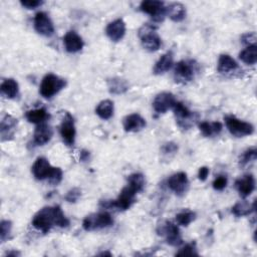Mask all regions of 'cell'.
<instances>
[{"mask_svg":"<svg viewBox=\"0 0 257 257\" xmlns=\"http://www.w3.org/2000/svg\"><path fill=\"white\" fill-rule=\"evenodd\" d=\"M172 109L179 126L183 128H189L194 123V112L189 110V108L184 103L176 101Z\"/></svg>","mask_w":257,"mask_h":257,"instance_id":"8fae6325","label":"cell"},{"mask_svg":"<svg viewBox=\"0 0 257 257\" xmlns=\"http://www.w3.org/2000/svg\"><path fill=\"white\" fill-rule=\"evenodd\" d=\"M80 195H81V191L78 188H72L67 192V194L65 195L64 198L67 202L74 203L79 199Z\"/></svg>","mask_w":257,"mask_h":257,"instance_id":"8d00e7d4","label":"cell"},{"mask_svg":"<svg viewBox=\"0 0 257 257\" xmlns=\"http://www.w3.org/2000/svg\"><path fill=\"white\" fill-rule=\"evenodd\" d=\"M25 117L29 122L40 124L43 123L49 117V114L44 107H40L27 110L25 112Z\"/></svg>","mask_w":257,"mask_h":257,"instance_id":"4316f807","label":"cell"},{"mask_svg":"<svg viewBox=\"0 0 257 257\" xmlns=\"http://www.w3.org/2000/svg\"><path fill=\"white\" fill-rule=\"evenodd\" d=\"M223 128V125L219 121H201L199 123V130L204 137H213L219 135Z\"/></svg>","mask_w":257,"mask_h":257,"instance_id":"d4e9b609","label":"cell"},{"mask_svg":"<svg viewBox=\"0 0 257 257\" xmlns=\"http://www.w3.org/2000/svg\"><path fill=\"white\" fill-rule=\"evenodd\" d=\"M113 224L111 215L107 212H99L87 215L82 221V228L85 231H95L110 227Z\"/></svg>","mask_w":257,"mask_h":257,"instance_id":"5b68a950","label":"cell"},{"mask_svg":"<svg viewBox=\"0 0 257 257\" xmlns=\"http://www.w3.org/2000/svg\"><path fill=\"white\" fill-rule=\"evenodd\" d=\"M34 29L40 35L50 37L54 33V25L50 17L42 11H39L34 16Z\"/></svg>","mask_w":257,"mask_h":257,"instance_id":"7c38bea8","label":"cell"},{"mask_svg":"<svg viewBox=\"0 0 257 257\" xmlns=\"http://www.w3.org/2000/svg\"><path fill=\"white\" fill-rule=\"evenodd\" d=\"M162 150H163V153H164L165 155H168V154H169V155H170V154H175V153H177V151H178V146H177L175 143L170 142V143L165 144V145L163 146Z\"/></svg>","mask_w":257,"mask_h":257,"instance_id":"60d3db41","label":"cell"},{"mask_svg":"<svg viewBox=\"0 0 257 257\" xmlns=\"http://www.w3.org/2000/svg\"><path fill=\"white\" fill-rule=\"evenodd\" d=\"M239 58L245 64L254 65L257 62V45H249L239 53Z\"/></svg>","mask_w":257,"mask_h":257,"instance_id":"f1b7e54d","label":"cell"},{"mask_svg":"<svg viewBox=\"0 0 257 257\" xmlns=\"http://www.w3.org/2000/svg\"><path fill=\"white\" fill-rule=\"evenodd\" d=\"M59 133L65 145L72 146L74 144L76 130L74 125V119L69 112H65L59 127Z\"/></svg>","mask_w":257,"mask_h":257,"instance_id":"30bf717a","label":"cell"},{"mask_svg":"<svg viewBox=\"0 0 257 257\" xmlns=\"http://www.w3.org/2000/svg\"><path fill=\"white\" fill-rule=\"evenodd\" d=\"M167 15L174 22H181L186 17V8L182 3L174 2L167 7Z\"/></svg>","mask_w":257,"mask_h":257,"instance_id":"603a6c76","label":"cell"},{"mask_svg":"<svg viewBox=\"0 0 257 257\" xmlns=\"http://www.w3.org/2000/svg\"><path fill=\"white\" fill-rule=\"evenodd\" d=\"M12 230V223L9 220H2L0 223V238L2 242H5L9 238Z\"/></svg>","mask_w":257,"mask_h":257,"instance_id":"d6a6232c","label":"cell"},{"mask_svg":"<svg viewBox=\"0 0 257 257\" xmlns=\"http://www.w3.org/2000/svg\"><path fill=\"white\" fill-rule=\"evenodd\" d=\"M235 187L242 198H247L255 189V179L253 175L248 174L239 178L235 182Z\"/></svg>","mask_w":257,"mask_h":257,"instance_id":"ac0fdd59","label":"cell"},{"mask_svg":"<svg viewBox=\"0 0 257 257\" xmlns=\"http://www.w3.org/2000/svg\"><path fill=\"white\" fill-rule=\"evenodd\" d=\"M139 37L143 47L150 52L157 51L162 45L161 37L157 33V27L152 24H144L139 29Z\"/></svg>","mask_w":257,"mask_h":257,"instance_id":"7a4b0ae2","label":"cell"},{"mask_svg":"<svg viewBox=\"0 0 257 257\" xmlns=\"http://www.w3.org/2000/svg\"><path fill=\"white\" fill-rule=\"evenodd\" d=\"M224 120L229 133L236 138H243L254 133V126L252 123L239 119L234 115H226Z\"/></svg>","mask_w":257,"mask_h":257,"instance_id":"8992f818","label":"cell"},{"mask_svg":"<svg viewBox=\"0 0 257 257\" xmlns=\"http://www.w3.org/2000/svg\"><path fill=\"white\" fill-rule=\"evenodd\" d=\"M65 85V79L53 73H47L41 80L39 86V93L45 98H50L58 93L62 88H64Z\"/></svg>","mask_w":257,"mask_h":257,"instance_id":"277c9868","label":"cell"},{"mask_svg":"<svg viewBox=\"0 0 257 257\" xmlns=\"http://www.w3.org/2000/svg\"><path fill=\"white\" fill-rule=\"evenodd\" d=\"M17 125V119L10 114H6L1 120L0 133H1V140L8 141L12 139L14 136V132Z\"/></svg>","mask_w":257,"mask_h":257,"instance_id":"ffe728a7","label":"cell"},{"mask_svg":"<svg viewBox=\"0 0 257 257\" xmlns=\"http://www.w3.org/2000/svg\"><path fill=\"white\" fill-rule=\"evenodd\" d=\"M53 136L52 127L47 123H40L34 130L33 142L36 146H43L47 144Z\"/></svg>","mask_w":257,"mask_h":257,"instance_id":"d6986e66","label":"cell"},{"mask_svg":"<svg viewBox=\"0 0 257 257\" xmlns=\"http://www.w3.org/2000/svg\"><path fill=\"white\" fill-rule=\"evenodd\" d=\"M173 64H174V54L170 50V51H167L166 53H164L158 59V61L155 63L153 71L157 75L158 74H163V73L167 72L168 70H170L172 68Z\"/></svg>","mask_w":257,"mask_h":257,"instance_id":"44dd1931","label":"cell"},{"mask_svg":"<svg viewBox=\"0 0 257 257\" xmlns=\"http://www.w3.org/2000/svg\"><path fill=\"white\" fill-rule=\"evenodd\" d=\"M257 158V150L256 148H250L248 150H246L243 155L241 156L240 158V164L242 166L250 163V162H253L255 161Z\"/></svg>","mask_w":257,"mask_h":257,"instance_id":"e575fe53","label":"cell"},{"mask_svg":"<svg viewBox=\"0 0 257 257\" xmlns=\"http://www.w3.org/2000/svg\"><path fill=\"white\" fill-rule=\"evenodd\" d=\"M196 218V214L190 210H184L176 215V221L181 226H188Z\"/></svg>","mask_w":257,"mask_h":257,"instance_id":"1f68e13d","label":"cell"},{"mask_svg":"<svg viewBox=\"0 0 257 257\" xmlns=\"http://www.w3.org/2000/svg\"><path fill=\"white\" fill-rule=\"evenodd\" d=\"M146 124V119L139 113H131L126 115L122 120L123 130L127 133L140 132L145 128Z\"/></svg>","mask_w":257,"mask_h":257,"instance_id":"2e32d148","label":"cell"},{"mask_svg":"<svg viewBox=\"0 0 257 257\" xmlns=\"http://www.w3.org/2000/svg\"><path fill=\"white\" fill-rule=\"evenodd\" d=\"M69 220L59 206H46L40 209L32 218V226L42 233H48L53 226L65 228Z\"/></svg>","mask_w":257,"mask_h":257,"instance_id":"6da1fadb","label":"cell"},{"mask_svg":"<svg viewBox=\"0 0 257 257\" xmlns=\"http://www.w3.org/2000/svg\"><path fill=\"white\" fill-rule=\"evenodd\" d=\"M241 40L244 44L249 45H254L256 44V34L255 32H249V33H245L242 35Z\"/></svg>","mask_w":257,"mask_h":257,"instance_id":"f35d334b","label":"cell"},{"mask_svg":"<svg viewBox=\"0 0 257 257\" xmlns=\"http://www.w3.org/2000/svg\"><path fill=\"white\" fill-rule=\"evenodd\" d=\"M0 89L3 95L7 98H15L19 92L18 82L13 78H6L2 81Z\"/></svg>","mask_w":257,"mask_h":257,"instance_id":"cb8c5ba5","label":"cell"},{"mask_svg":"<svg viewBox=\"0 0 257 257\" xmlns=\"http://www.w3.org/2000/svg\"><path fill=\"white\" fill-rule=\"evenodd\" d=\"M176 101V97L173 93L164 91L157 94L156 97L154 98L153 108L158 113H165L169 109L173 108Z\"/></svg>","mask_w":257,"mask_h":257,"instance_id":"4fadbf2b","label":"cell"},{"mask_svg":"<svg viewBox=\"0 0 257 257\" xmlns=\"http://www.w3.org/2000/svg\"><path fill=\"white\" fill-rule=\"evenodd\" d=\"M106 36L113 42L120 41L125 34V23L122 19L118 18L109 22L105 28Z\"/></svg>","mask_w":257,"mask_h":257,"instance_id":"9a60e30c","label":"cell"},{"mask_svg":"<svg viewBox=\"0 0 257 257\" xmlns=\"http://www.w3.org/2000/svg\"><path fill=\"white\" fill-rule=\"evenodd\" d=\"M20 252L18 251H9L6 253V256H19Z\"/></svg>","mask_w":257,"mask_h":257,"instance_id":"ee69618b","label":"cell"},{"mask_svg":"<svg viewBox=\"0 0 257 257\" xmlns=\"http://www.w3.org/2000/svg\"><path fill=\"white\" fill-rule=\"evenodd\" d=\"M158 235L165 237L166 242L171 246H179L182 244V236L177 225L171 221H164L157 227Z\"/></svg>","mask_w":257,"mask_h":257,"instance_id":"52a82bcc","label":"cell"},{"mask_svg":"<svg viewBox=\"0 0 257 257\" xmlns=\"http://www.w3.org/2000/svg\"><path fill=\"white\" fill-rule=\"evenodd\" d=\"M53 168L54 167L50 165V163L46 158L39 157L33 163L31 167V172L36 180H39V181H42L45 179L48 180V178L50 177L53 171Z\"/></svg>","mask_w":257,"mask_h":257,"instance_id":"5bb4252c","label":"cell"},{"mask_svg":"<svg viewBox=\"0 0 257 257\" xmlns=\"http://www.w3.org/2000/svg\"><path fill=\"white\" fill-rule=\"evenodd\" d=\"M227 177L226 176H218L213 182V188L216 191H222L227 186Z\"/></svg>","mask_w":257,"mask_h":257,"instance_id":"74e56055","label":"cell"},{"mask_svg":"<svg viewBox=\"0 0 257 257\" xmlns=\"http://www.w3.org/2000/svg\"><path fill=\"white\" fill-rule=\"evenodd\" d=\"M176 255H179V256H197L198 252H197L196 243L192 242V243L186 244L183 248H181L176 253Z\"/></svg>","mask_w":257,"mask_h":257,"instance_id":"836d02e7","label":"cell"},{"mask_svg":"<svg viewBox=\"0 0 257 257\" xmlns=\"http://www.w3.org/2000/svg\"><path fill=\"white\" fill-rule=\"evenodd\" d=\"M167 185L171 191H173L177 196H184L189 189V180L187 174L184 172H178L169 177Z\"/></svg>","mask_w":257,"mask_h":257,"instance_id":"9c48e42d","label":"cell"},{"mask_svg":"<svg viewBox=\"0 0 257 257\" xmlns=\"http://www.w3.org/2000/svg\"><path fill=\"white\" fill-rule=\"evenodd\" d=\"M209 173H210V170L208 167H201L198 171V178L200 181L204 182L207 180L208 176H209Z\"/></svg>","mask_w":257,"mask_h":257,"instance_id":"b9f144b4","label":"cell"},{"mask_svg":"<svg viewBox=\"0 0 257 257\" xmlns=\"http://www.w3.org/2000/svg\"><path fill=\"white\" fill-rule=\"evenodd\" d=\"M108 91L112 94H121L128 89V83L120 77H112L107 80Z\"/></svg>","mask_w":257,"mask_h":257,"instance_id":"484cf974","label":"cell"},{"mask_svg":"<svg viewBox=\"0 0 257 257\" xmlns=\"http://www.w3.org/2000/svg\"><path fill=\"white\" fill-rule=\"evenodd\" d=\"M79 158H80V160L82 161V162H86V161H88L89 160V152H87V151H81L80 152V156H79Z\"/></svg>","mask_w":257,"mask_h":257,"instance_id":"7bdbcfd3","label":"cell"},{"mask_svg":"<svg viewBox=\"0 0 257 257\" xmlns=\"http://www.w3.org/2000/svg\"><path fill=\"white\" fill-rule=\"evenodd\" d=\"M199 71V65L195 60H181L174 69V79L178 83H188L195 78Z\"/></svg>","mask_w":257,"mask_h":257,"instance_id":"3957f363","label":"cell"},{"mask_svg":"<svg viewBox=\"0 0 257 257\" xmlns=\"http://www.w3.org/2000/svg\"><path fill=\"white\" fill-rule=\"evenodd\" d=\"M62 177H63V173H62V170L60 168H53V171L50 175V177L48 178V182L50 185H53V186H57L61 180H62Z\"/></svg>","mask_w":257,"mask_h":257,"instance_id":"d590c367","label":"cell"},{"mask_svg":"<svg viewBox=\"0 0 257 257\" xmlns=\"http://www.w3.org/2000/svg\"><path fill=\"white\" fill-rule=\"evenodd\" d=\"M63 44L65 50L69 53L80 51L84 45L82 38L73 30L66 32V34L63 36Z\"/></svg>","mask_w":257,"mask_h":257,"instance_id":"e0dca14e","label":"cell"},{"mask_svg":"<svg viewBox=\"0 0 257 257\" xmlns=\"http://www.w3.org/2000/svg\"><path fill=\"white\" fill-rule=\"evenodd\" d=\"M140 9L146 14L152 16L156 22H161L167 15V8L164 6L163 1L158 0H144L140 4Z\"/></svg>","mask_w":257,"mask_h":257,"instance_id":"ba28073f","label":"cell"},{"mask_svg":"<svg viewBox=\"0 0 257 257\" xmlns=\"http://www.w3.org/2000/svg\"><path fill=\"white\" fill-rule=\"evenodd\" d=\"M253 211H255V202L253 204H250L246 201H240L236 203L233 207L231 212L236 217H243L251 214Z\"/></svg>","mask_w":257,"mask_h":257,"instance_id":"f546056e","label":"cell"},{"mask_svg":"<svg viewBox=\"0 0 257 257\" xmlns=\"http://www.w3.org/2000/svg\"><path fill=\"white\" fill-rule=\"evenodd\" d=\"M238 69V63L229 54H221L218 59L217 70L222 74L234 72Z\"/></svg>","mask_w":257,"mask_h":257,"instance_id":"7402d4cb","label":"cell"},{"mask_svg":"<svg viewBox=\"0 0 257 257\" xmlns=\"http://www.w3.org/2000/svg\"><path fill=\"white\" fill-rule=\"evenodd\" d=\"M113 102L110 99H104L95 107V113L102 119H109L113 114Z\"/></svg>","mask_w":257,"mask_h":257,"instance_id":"83f0119b","label":"cell"},{"mask_svg":"<svg viewBox=\"0 0 257 257\" xmlns=\"http://www.w3.org/2000/svg\"><path fill=\"white\" fill-rule=\"evenodd\" d=\"M43 2L40 0H21L20 4L27 8V9H35L36 7L40 6Z\"/></svg>","mask_w":257,"mask_h":257,"instance_id":"ab89813d","label":"cell"},{"mask_svg":"<svg viewBox=\"0 0 257 257\" xmlns=\"http://www.w3.org/2000/svg\"><path fill=\"white\" fill-rule=\"evenodd\" d=\"M126 182L128 185L133 186L139 193L142 192L145 188V176L141 173H134L132 175H130L126 178Z\"/></svg>","mask_w":257,"mask_h":257,"instance_id":"4dcf8cb0","label":"cell"}]
</instances>
